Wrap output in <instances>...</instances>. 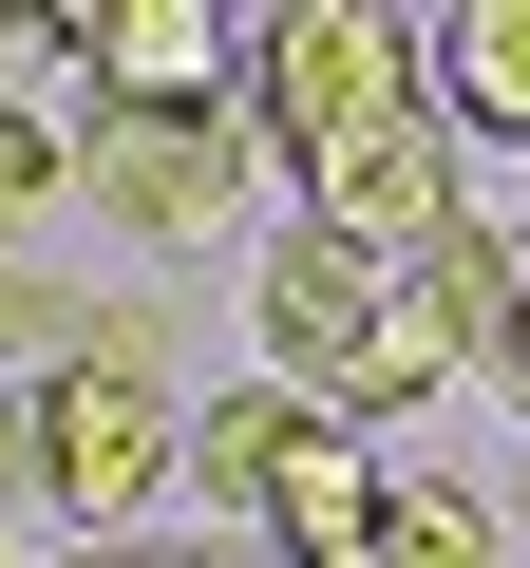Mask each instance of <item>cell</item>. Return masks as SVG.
<instances>
[{"instance_id":"obj_1","label":"cell","mask_w":530,"mask_h":568,"mask_svg":"<svg viewBox=\"0 0 530 568\" xmlns=\"http://www.w3.org/2000/svg\"><path fill=\"white\" fill-rule=\"evenodd\" d=\"M190 474V417H171V361H152V323H114V342H77V361H39V398L0 417V493H39L77 549H133V511Z\"/></svg>"},{"instance_id":"obj_2","label":"cell","mask_w":530,"mask_h":568,"mask_svg":"<svg viewBox=\"0 0 530 568\" xmlns=\"http://www.w3.org/2000/svg\"><path fill=\"white\" fill-rule=\"evenodd\" d=\"M398 95H436V39L417 20H360V0H265V20H246V133L265 152H342Z\"/></svg>"},{"instance_id":"obj_3","label":"cell","mask_w":530,"mask_h":568,"mask_svg":"<svg viewBox=\"0 0 530 568\" xmlns=\"http://www.w3.org/2000/svg\"><path fill=\"white\" fill-rule=\"evenodd\" d=\"M304 227H342V246H379V265H436L473 209H455V114L436 95H398V114H360L342 152H304Z\"/></svg>"},{"instance_id":"obj_4","label":"cell","mask_w":530,"mask_h":568,"mask_svg":"<svg viewBox=\"0 0 530 568\" xmlns=\"http://www.w3.org/2000/svg\"><path fill=\"white\" fill-rule=\"evenodd\" d=\"M77 209L133 227V246H190L246 209V114H95L77 133Z\"/></svg>"},{"instance_id":"obj_5","label":"cell","mask_w":530,"mask_h":568,"mask_svg":"<svg viewBox=\"0 0 530 568\" xmlns=\"http://www.w3.org/2000/svg\"><path fill=\"white\" fill-rule=\"evenodd\" d=\"M398 284H417V265H379V246H342V227H285V246H265V361L323 379V398H360Z\"/></svg>"},{"instance_id":"obj_6","label":"cell","mask_w":530,"mask_h":568,"mask_svg":"<svg viewBox=\"0 0 530 568\" xmlns=\"http://www.w3.org/2000/svg\"><path fill=\"white\" fill-rule=\"evenodd\" d=\"M77 77H95V114H227L246 20H208V0H77Z\"/></svg>"},{"instance_id":"obj_7","label":"cell","mask_w":530,"mask_h":568,"mask_svg":"<svg viewBox=\"0 0 530 568\" xmlns=\"http://www.w3.org/2000/svg\"><path fill=\"white\" fill-rule=\"evenodd\" d=\"M379 530H398V474L360 455V417H304L285 474H265V549H285V568H360Z\"/></svg>"},{"instance_id":"obj_8","label":"cell","mask_w":530,"mask_h":568,"mask_svg":"<svg viewBox=\"0 0 530 568\" xmlns=\"http://www.w3.org/2000/svg\"><path fill=\"white\" fill-rule=\"evenodd\" d=\"M417 39H436V114L530 171V0H455V20H417Z\"/></svg>"},{"instance_id":"obj_9","label":"cell","mask_w":530,"mask_h":568,"mask_svg":"<svg viewBox=\"0 0 530 568\" xmlns=\"http://www.w3.org/2000/svg\"><path fill=\"white\" fill-rule=\"evenodd\" d=\"M285 436H304V398H285V379H246V398H208V436H190V455H208V493H227V511H265Z\"/></svg>"},{"instance_id":"obj_10","label":"cell","mask_w":530,"mask_h":568,"mask_svg":"<svg viewBox=\"0 0 530 568\" xmlns=\"http://www.w3.org/2000/svg\"><path fill=\"white\" fill-rule=\"evenodd\" d=\"M58 190H77V133H58L39 95H0V227H39Z\"/></svg>"},{"instance_id":"obj_11","label":"cell","mask_w":530,"mask_h":568,"mask_svg":"<svg viewBox=\"0 0 530 568\" xmlns=\"http://www.w3.org/2000/svg\"><path fill=\"white\" fill-rule=\"evenodd\" d=\"M360 568H492V511H473V493H398V530H379Z\"/></svg>"},{"instance_id":"obj_12","label":"cell","mask_w":530,"mask_h":568,"mask_svg":"<svg viewBox=\"0 0 530 568\" xmlns=\"http://www.w3.org/2000/svg\"><path fill=\"white\" fill-rule=\"evenodd\" d=\"M58 568H152V549H58Z\"/></svg>"},{"instance_id":"obj_13","label":"cell","mask_w":530,"mask_h":568,"mask_svg":"<svg viewBox=\"0 0 530 568\" xmlns=\"http://www.w3.org/2000/svg\"><path fill=\"white\" fill-rule=\"evenodd\" d=\"M511 398H530V304H511Z\"/></svg>"},{"instance_id":"obj_14","label":"cell","mask_w":530,"mask_h":568,"mask_svg":"<svg viewBox=\"0 0 530 568\" xmlns=\"http://www.w3.org/2000/svg\"><path fill=\"white\" fill-rule=\"evenodd\" d=\"M0 568H20V549H0Z\"/></svg>"}]
</instances>
